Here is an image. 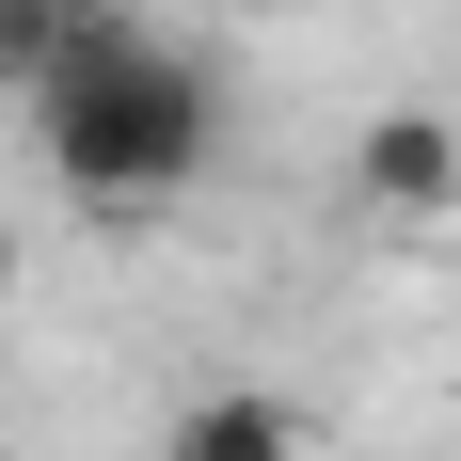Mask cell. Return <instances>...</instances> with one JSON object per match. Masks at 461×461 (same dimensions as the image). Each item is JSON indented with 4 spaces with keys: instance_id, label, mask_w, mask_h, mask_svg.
<instances>
[{
    "instance_id": "cell-1",
    "label": "cell",
    "mask_w": 461,
    "mask_h": 461,
    "mask_svg": "<svg viewBox=\"0 0 461 461\" xmlns=\"http://www.w3.org/2000/svg\"><path fill=\"white\" fill-rule=\"evenodd\" d=\"M16 112H32V159L80 207H112V223H159V207H191V191L223 176V80L159 16H128V0H80L64 64Z\"/></svg>"
},
{
    "instance_id": "cell-2",
    "label": "cell",
    "mask_w": 461,
    "mask_h": 461,
    "mask_svg": "<svg viewBox=\"0 0 461 461\" xmlns=\"http://www.w3.org/2000/svg\"><path fill=\"white\" fill-rule=\"evenodd\" d=\"M350 207L366 223H461V112H429V95L366 112L350 128Z\"/></svg>"
},
{
    "instance_id": "cell-3",
    "label": "cell",
    "mask_w": 461,
    "mask_h": 461,
    "mask_svg": "<svg viewBox=\"0 0 461 461\" xmlns=\"http://www.w3.org/2000/svg\"><path fill=\"white\" fill-rule=\"evenodd\" d=\"M159 461H319V429H303V398H271V382H207V398H176Z\"/></svg>"
},
{
    "instance_id": "cell-4",
    "label": "cell",
    "mask_w": 461,
    "mask_h": 461,
    "mask_svg": "<svg viewBox=\"0 0 461 461\" xmlns=\"http://www.w3.org/2000/svg\"><path fill=\"white\" fill-rule=\"evenodd\" d=\"M64 32H80V0H0V95H32L64 64Z\"/></svg>"
},
{
    "instance_id": "cell-5",
    "label": "cell",
    "mask_w": 461,
    "mask_h": 461,
    "mask_svg": "<svg viewBox=\"0 0 461 461\" xmlns=\"http://www.w3.org/2000/svg\"><path fill=\"white\" fill-rule=\"evenodd\" d=\"M0 303H16V223H0Z\"/></svg>"
}]
</instances>
